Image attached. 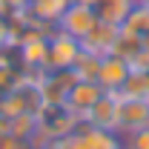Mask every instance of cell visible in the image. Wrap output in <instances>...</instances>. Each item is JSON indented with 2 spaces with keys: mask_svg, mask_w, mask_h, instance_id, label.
I'll return each instance as SVG.
<instances>
[{
  "mask_svg": "<svg viewBox=\"0 0 149 149\" xmlns=\"http://www.w3.org/2000/svg\"><path fill=\"white\" fill-rule=\"evenodd\" d=\"M77 126H80V118L74 112H69L63 103H46L37 112V138L43 143L69 138L77 132Z\"/></svg>",
  "mask_w": 149,
  "mask_h": 149,
  "instance_id": "obj_1",
  "label": "cell"
},
{
  "mask_svg": "<svg viewBox=\"0 0 149 149\" xmlns=\"http://www.w3.org/2000/svg\"><path fill=\"white\" fill-rule=\"evenodd\" d=\"M80 55V40L63 35L55 29L49 35V55H46V69L43 72H60V69H72V63Z\"/></svg>",
  "mask_w": 149,
  "mask_h": 149,
  "instance_id": "obj_2",
  "label": "cell"
},
{
  "mask_svg": "<svg viewBox=\"0 0 149 149\" xmlns=\"http://www.w3.org/2000/svg\"><path fill=\"white\" fill-rule=\"evenodd\" d=\"M143 126H149V100L120 97V103H118V135H129V132L143 129Z\"/></svg>",
  "mask_w": 149,
  "mask_h": 149,
  "instance_id": "obj_3",
  "label": "cell"
},
{
  "mask_svg": "<svg viewBox=\"0 0 149 149\" xmlns=\"http://www.w3.org/2000/svg\"><path fill=\"white\" fill-rule=\"evenodd\" d=\"M95 23H97V15H95L92 6H80V3H69L66 6V12L60 15L55 29H60L63 35L74 37V40H80V37L86 35L89 29H92Z\"/></svg>",
  "mask_w": 149,
  "mask_h": 149,
  "instance_id": "obj_4",
  "label": "cell"
},
{
  "mask_svg": "<svg viewBox=\"0 0 149 149\" xmlns=\"http://www.w3.org/2000/svg\"><path fill=\"white\" fill-rule=\"evenodd\" d=\"M118 103H120L118 92H103L97 100H95V106L80 118V123L95 126V129H112V132H118Z\"/></svg>",
  "mask_w": 149,
  "mask_h": 149,
  "instance_id": "obj_5",
  "label": "cell"
},
{
  "mask_svg": "<svg viewBox=\"0 0 149 149\" xmlns=\"http://www.w3.org/2000/svg\"><path fill=\"white\" fill-rule=\"evenodd\" d=\"M129 72H132V63H126V60H120V57H115V55H103L95 83L103 92H120V86L129 77Z\"/></svg>",
  "mask_w": 149,
  "mask_h": 149,
  "instance_id": "obj_6",
  "label": "cell"
},
{
  "mask_svg": "<svg viewBox=\"0 0 149 149\" xmlns=\"http://www.w3.org/2000/svg\"><path fill=\"white\" fill-rule=\"evenodd\" d=\"M118 32H120V26H112V23L97 20L92 29L80 37V49H83V52H92V55H97V57L109 55L112 46H115V37H118Z\"/></svg>",
  "mask_w": 149,
  "mask_h": 149,
  "instance_id": "obj_7",
  "label": "cell"
},
{
  "mask_svg": "<svg viewBox=\"0 0 149 149\" xmlns=\"http://www.w3.org/2000/svg\"><path fill=\"white\" fill-rule=\"evenodd\" d=\"M103 95V89L95 83V80H74V86L69 89V95H66V109L74 112L77 118H83L86 112L95 106V100Z\"/></svg>",
  "mask_w": 149,
  "mask_h": 149,
  "instance_id": "obj_8",
  "label": "cell"
},
{
  "mask_svg": "<svg viewBox=\"0 0 149 149\" xmlns=\"http://www.w3.org/2000/svg\"><path fill=\"white\" fill-rule=\"evenodd\" d=\"M69 3H72V0H32L29 9H26V15L35 20V23L57 26V20H60V15L66 12Z\"/></svg>",
  "mask_w": 149,
  "mask_h": 149,
  "instance_id": "obj_9",
  "label": "cell"
},
{
  "mask_svg": "<svg viewBox=\"0 0 149 149\" xmlns=\"http://www.w3.org/2000/svg\"><path fill=\"white\" fill-rule=\"evenodd\" d=\"M132 6H135V0H97L95 15H97V20H103V23L120 26V23L126 20Z\"/></svg>",
  "mask_w": 149,
  "mask_h": 149,
  "instance_id": "obj_10",
  "label": "cell"
},
{
  "mask_svg": "<svg viewBox=\"0 0 149 149\" xmlns=\"http://www.w3.org/2000/svg\"><path fill=\"white\" fill-rule=\"evenodd\" d=\"M77 132L89 141L92 149H123V138H120L118 132H112V129H95V126L80 123Z\"/></svg>",
  "mask_w": 149,
  "mask_h": 149,
  "instance_id": "obj_11",
  "label": "cell"
},
{
  "mask_svg": "<svg viewBox=\"0 0 149 149\" xmlns=\"http://www.w3.org/2000/svg\"><path fill=\"white\" fill-rule=\"evenodd\" d=\"M120 97H143L149 100V69H141V66H132L129 77L123 80L120 86Z\"/></svg>",
  "mask_w": 149,
  "mask_h": 149,
  "instance_id": "obj_12",
  "label": "cell"
},
{
  "mask_svg": "<svg viewBox=\"0 0 149 149\" xmlns=\"http://www.w3.org/2000/svg\"><path fill=\"white\" fill-rule=\"evenodd\" d=\"M109 55L120 57V60H126V63H135L138 57L143 55V46H141V37L129 35V32H118V37H115V46H112Z\"/></svg>",
  "mask_w": 149,
  "mask_h": 149,
  "instance_id": "obj_13",
  "label": "cell"
},
{
  "mask_svg": "<svg viewBox=\"0 0 149 149\" xmlns=\"http://www.w3.org/2000/svg\"><path fill=\"white\" fill-rule=\"evenodd\" d=\"M9 135L17 138L20 143H32L37 138V118L35 115H15V118H9Z\"/></svg>",
  "mask_w": 149,
  "mask_h": 149,
  "instance_id": "obj_14",
  "label": "cell"
},
{
  "mask_svg": "<svg viewBox=\"0 0 149 149\" xmlns=\"http://www.w3.org/2000/svg\"><path fill=\"white\" fill-rule=\"evenodd\" d=\"M120 29L129 32V35H135V37L149 35V6L135 3V6L129 9V15H126V20L120 23Z\"/></svg>",
  "mask_w": 149,
  "mask_h": 149,
  "instance_id": "obj_15",
  "label": "cell"
},
{
  "mask_svg": "<svg viewBox=\"0 0 149 149\" xmlns=\"http://www.w3.org/2000/svg\"><path fill=\"white\" fill-rule=\"evenodd\" d=\"M97 69H100V57L92 55V52H83V49H80L77 60L72 63L74 77H77V80H95V77H97Z\"/></svg>",
  "mask_w": 149,
  "mask_h": 149,
  "instance_id": "obj_16",
  "label": "cell"
},
{
  "mask_svg": "<svg viewBox=\"0 0 149 149\" xmlns=\"http://www.w3.org/2000/svg\"><path fill=\"white\" fill-rule=\"evenodd\" d=\"M120 138H123V149H149V126L120 135Z\"/></svg>",
  "mask_w": 149,
  "mask_h": 149,
  "instance_id": "obj_17",
  "label": "cell"
},
{
  "mask_svg": "<svg viewBox=\"0 0 149 149\" xmlns=\"http://www.w3.org/2000/svg\"><path fill=\"white\" fill-rule=\"evenodd\" d=\"M15 46V37H12V26H9V20L0 15V52H6V49H12Z\"/></svg>",
  "mask_w": 149,
  "mask_h": 149,
  "instance_id": "obj_18",
  "label": "cell"
},
{
  "mask_svg": "<svg viewBox=\"0 0 149 149\" xmlns=\"http://www.w3.org/2000/svg\"><path fill=\"white\" fill-rule=\"evenodd\" d=\"M66 149H92V146H89V141H86L80 132H74V135L66 138Z\"/></svg>",
  "mask_w": 149,
  "mask_h": 149,
  "instance_id": "obj_19",
  "label": "cell"
},
{
  "mask_svg": "<svg viewBox=\"0 0 149 149\" xmlns=\"http://www.w3.org/2000/svg\"><path fill=\"white\" fill-rule=\"evenodd\" d=\"M141 46H143V55L149 57V35H143V37H141Z\"/></svg>",
  "mask_w": 149,
  "mask_h": 149,
  "instance_id": "obj_20",
  "label": "cell"
},
{
  "mask_svg": "<svg viewBox=\"0 0 149 149\" xmlns=\"http://www.w3.org/2000/svg\"><path fill=\"white\" fill-rule=\"evenodd\" d=\"M72 3H80V6H92V9L97 6V0H72Z\"/></svg>",
  "mask_w": 149,
  "mask_h": 149,
  "instance_id": "obj_21",
  "label": "cell"
},
{
  "mask_svg": "<svg viewBox=\"0 0 149 149\" xmlns=\"http://www.w3.org/2000/svg\"><path fill=\"white\" fill-rule=\"evenodd\" d=\"M135 3H141V6H149V0H135Z\"/></svg>",
  "mask_w": 149,
  "mask_h": 149,
  "instance_id": "obj_22",
  "label": "cell"
}]
</instances>
